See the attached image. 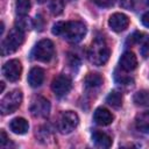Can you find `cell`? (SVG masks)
Returning a JSON list of instances; mask_svg holds the SVG:
<instances>
[{"label":"cell","mask_w":149,"mask_h":149,"mask_svg":"<svg viewBox=\"0 0 149 149\" xmlns=\"http://www.w3.org/2000/svg\"><path fill=\"white\" fill-rule=\"evenodd\" d=\"M54 35L62 36L70 42L77 43L83 40L86 34V27L80 21H61L54 24L51 29Z\"/></svg>","instance_id":"6da1fadb"},{"label":"cell","mask_w":149,"mask_h":149,"mask_svg":"<svg viewBox=\"0 0 149 149\" xmlns=\"http://www.w3.org/2000/svg\"><path fill=\"white\" fill-rule=\"evenodd\" d=\"M109 48L107 47L106 42L101 38H95L87 52L88 59L92 64L97 65V66H101L104 64L107 63L108 58H109Z\"/></svg>","instance_id":"7a4b0ae2"},{"label":"cell","mask_w":149,"mask_h":149,"mask_svg":"<svg viewBox=\"0 0 149 149\" xmlns=\"http://www.w3.org/2000/svg\"><path fill=\"white\" fill-rule=\"evenodd\" d=\"M23 41H24V31L19 29L17 27L12 28L10 31L8 33V35L6 36V38L1 43V54H2V56L15 52L21 47Z\"/></svg>","instance_id":"3957f363"},{"label":"cell","mask_w":149,"mask_h":149,"mask_svg":"<svg viewBox=\"0 0 149 149\" xmlns=\"http://www.w3.org/2000/svg\"><path fill=\"white\" fill-rule=\"evenodd\" d=\"M55 55V45L52 43V41L45 38V40H41L40 42H37V44L34 47L33 51H31V56L34 59L43 62V63H48L52 59Z\"/></svg>","instance_id":"277c9868"},{"label":"cell","mask_w":149,"mask_h":149,"mask_svg":"<svg viewBox=\"0 0 149 149\" xmlns=\"http://www.w3.org/2000/svg\"><path fill=\"white\" fill-rule=\"evenodd\" d=\"M22 92L20 90H14L9 93H7L1 102H0V112L2 115H7V114H12L14 113L22 102Z\"/></svg>","instance_id":"5b68a950"},{"label":"cell","mask_w":149,"mask_h":149,"mask_svg":"<svg viewBox=\"0 0 149 149\" xmlns=\"http://www.w3.org/2000/svg\"><path fill=\"white\" fill-rule=\"evenodd\" d=\"M29 111L35 118H47L50 113V102L44 97L36 95L31 100Z\"/></svg>","instance_id":"8992f818"},{"label":"cell","mask_w":149,"mask_h":149,"mask_svg":"<svg viewBox=\"0 0 149 149\" xmlns=\"http://www.w3.org/2000/svg\"><path fill=\"white\" fill-rule=\"evenodd\" d=\"M78 123H79L78 115L72 111H66V112H63L59 118L58 128H59L61 133L69 134L78 126Z\"/></svg>","instance_id":"52a82bcc"},{"label":"cell","mask_w":149,"mask_h":149,"mask_svg":"<svg viewBox=\"0 0 149 149\" xmlns=\"http://www.w3.org/2000/svg\"><path fill=\"white\" fill-rule=\"evenodd\" d=\"M2 73L9 81H17L22 73V65L19 59H10L2 66Z\"/></svg>","instance_id":"ba28073f"},{"label":"cell","mask_w":149,"mask_h":149,"mask_svg":"<svg viewBox=\"0 0 149 149\" xmlns=\"http://www.w3.org/2000/svg\"><path fill=\"white\" fill-rule=\"evenodd\" d=\"M71 87H72L71 79L65 74L57 76L52 80V84H51V90L57 97H63V95L68 94L70 92Z\"/></svg>","instance_id":"9c48e42d"},{"label":"cell","mask_w":149,"mask_h":149,"mask_svg":"<svg viewBox=\"0 0 149 149\" xmlns=\"http://www.w3.org/2000/svg\"><path fill=\"white\" fill-rule=\"evenodd\" d=\"M108 26L112 30L120 33L127 29V27L129 26V19L123 13H114L108 20Z\"/></svg>","instance_id":"30bf717a"},{"label":"cell","mask_w":149,"mask_h":149,"mask_svg":"<svg viewBox=\"0 0 149 149\" xmlns=\"http://www.w3.org/2000/svg\"><path fill=\"white\" fill-rule=\"evenodd\" d=\"M114 116L113 114L107 109V108H104V107H99L94 111V114H93V121L99 125V126H108L112 123Z\"/></svg>","instance_id":"8fae6325"},{"label":"cell","mask_w":149,"mask_h":149,"mask_svg":"<svg viewBox=\"0 0 149 149\" xmlns=\"http://www.w3.org/2000/svg\"><path fill=\"white\" fill-rule=\"evenodd\" d=\"M119 64H120V68L123 71H128L129 72V71H133V70L136 69V66H137V58L134 55V52L126 51L120 57Z\"/></svg>","instance_id":"7c38bea8"},{"label":"cell","mask_w":149,"mask_h":149,"mask_svg":"<svg viewBox=\"0 0 149 149\" xmlns=\"http://www.w3.org/2000/svg\"><path fill=\"white\" fill-rule=\"evenodd\" d=\"M44 77H45V72L42 68L40 66H35L29 71L28 74V84L31 87H38L43 84L44 81Z\"/></svg>","instance_id":"4fadbf2b"},{"label":"cell","mask_w":149,"mask_h":149,"mask_svg":"<svg viewBox=\"0 0 149 149\" xmlns=\"http://www.w3.org/2000/svg\"><path fill=\"white\" fill-rule=\"evenodd\" d=\"M92 141L95 147L107 149L112 146V139L109 135H107L104 132H94L92 135Z\"/></svg>","instance_id":"5bb4252c"},{"label":"cell","mask_w":149,"mask_h":149,"mask_svg":"<svg viewBox=\"0 0 149 149\" xmlns=\"http://www.w3.org/2000/svg\"><path fill=\"white\" fill-rule=\"evenodd\" d=\"M9 128L13 133L19 134V135H23L28 132L29 129V123L26 119L23 118H15L9 122Z\"/></svg>","instance_id":"9a60e30c"},{"label":"cell","mask_w":149,"mask_h":149,"mask_svg":"<svg viewBox=\"0 0 149 149\" xmlns=\"http://www.w3.org/2000/svg\"><path fill=\"white\" fill-rule=\"evenodd\" d=\"M135 126L140 132L149 134V112L137 114L135 118Z\"/></svg>","instance_id":"2e32d148"},{"label":"cell","mask_w":149,"mask_h":149,"mask_svg":"<svg viewBox=\"0 0 149 149\" xmlns=\"http://www.w3.org/2000/svg\"><path fill=\"white\" fill-rule=\"evenodd\" d=\"M84 83H85L86 87L94 88L102 84V77L99 73H87L84 79Z\"/></svg>","instance_id":"e0dca14e"},{"label":"cell","mask_w":149,"mask_h":149,"mask_svg":"<svg viewBox=\"0 0 149 149\" xmlns=\"http://www.w3.org/2000/svg\"><path fill=\"white\" fill-rule=\"evenodd\" d=\"M133 100L137 106H149V91L141 90L136 92L133 97Z\"/></svg>","instance_id":"ac0fdd59"},{"label":"cell","mask_w":149,"mask_h":149,"mask_svg":"<svg viewBox=\"0 0 149 149\" xmlns=\"http://www.w3.org/2000/svg\"><path fill=\"white\" fill-rule=\"evenodd\" d=\"M15 27L26 31V30H29L30 28L34 27V22L29 17H27L26 15H19V17L15 20Z\"/></svg>","instance_id":"d6986e66"},{"label":"cell","mask_w":149,"mask_h":149,"mask_svg":"<svg viewBox=\"0 0 149 149\" xmlns=\"http://www.w3.org/2000/svg\"><path fill=\"white\" fill-rule=\"evenodd\" d=\"M106 101H107V104L111 105L112 107L119 108V107H121V105H122V95H121V93H119V92H116V91H112V92L107 95Z\"/></svg>","instance_id":"ffe728a7"},{"label":"cell","mask_w":149,"mask_h":149,"mask_svg":"<svg viewBox=\"0 0 149 149\" xmlns=\"http://www.w3.org/2000/svg\"><path fill=\"white\" fill-rule=\"evenodd\" d=\"M30 1L29 0H16L15 1V12L17 15H27L30 10Z\"/></svg>","instance_id":"44dd1931"},{"label":"cell","mask_w":149,"mask_h":149,"mask_svg":"<svg viewBox=\"0 0 149 149\" xmlns=\"http://www.w3.org/2000/svg\"><path fill=\"white\" fill-rule=\"evenodd\" d=\"M64 9V2L62 0H50L49 1V10L52 15H59L63 13Z\"/></svg>","instance_id":"7402d4cb"},{"label":"cell","mask_w":149,"mask_h":149,"mask_svg":"<svg viewBox=\"0 0 149 149\" xmlns=\"http://www.w3.org/2000/svg\"><path fill=\"white\" fill-rule=\"evenodd\" d=\"M140 43H141L140 52L144 58H147L149 56V35H143Z\"/></svg>","instance_id":"603a6c76"},{"label":"cell","mask_w":149,"mask_h":149,"mask_svg":"<svg viewBox=\"0 0 149 149\" xmlns=\"http://www.w3.org/2000/svg\"><path fill=\"white\" fill-rule=\"evenodd\" d=\"M142 37H143V34H141V33L136 31V33H134L132 36H129V38H128V43H130V44L140 43V41H141V38H142Z\"/></svg>","instance_id":"cb8c5ba5"},{"label":"cell","mask_w":149,"mask_h":149,"mask_svg":"<svg viewBox=\"0 0 149 149\" xmlns=\"http://www.w3.org/2000/svg\"><path fill=\"white\" fill-rule=\"evenodd\" d=\"M115 79H116V81H119L121 84H129V83L133 81V79L130 77H127V76H123V74L122 76L118 74V72H115Z\"/></svg>","instance_id":"d4e9b609"},{"label":"cell","mask_w":149,"mask_h":149,"mask_svg":"<svg viewBox=\"0 0 149 149\" xmlns=\"http://www.w3.org/2000/svg\"><path fill=\"white\" fill-rule=\"evenodd\" d=\"M119 5L125 9H132L134 6V0H119Z\"/></svg>","instance_id":"484cf974"},{"label":"cell","mask_w":149,"mask_h":149,"mask_svg":"<svg viewBox=\"0 0 149 149\" xmlns=\"http://www.w3.org/2000/svg\"><path fill=\"white\" fill-rule=\"evenodd\" d=\"M93 2L100 7H109L114 3V0H93Z\"/></svg>","instance_id":"4316f807"},{"label":"cell","mask_w":149,"mask_h":149,"mask_svg":"<svg viewBox=\"0 0 149 149\" xmlns=\"http://www.w3.org/2000/svg\"><path fill=\"white\" fill-rule=\"evenodd\" d=\"M8 142H9L8 136H7V134L5 133V130L2 129V130L0 132V146H1L2 148H5V147H6V143H8Z\"/></svg>","instance_id":"83f0119b"},{"label":"cell","mask_w":149,"mask_h":149,"mask_svg":"<svg viewBox=\"0 0 149 149\" xmlns=\"http://www.w3.org/2000/svg\"><path fill=\"white\" fill-rule=\"evenodd\" d=\"M69 61H70V65L74 66V65H79V59L76 55H69Z\"/></svg>","instance_id":"f1b7e54d"},{"label":"cell","mask_w":149,"mask_h":149,"mask_svg":"<svg viewBox=\"0 0 149 149\" xmlns=\"http://www.w3.org/2000/svg\"><path fill=\"white\" fill-rule=\"evenodd\" d=\"M141 20H142V23H143V26H144V27H147V28H149V12L144 13Z\"/></svg>","instance_id":"f546056e"},{"label":"cell","mask_w":149,"mask_h":149,"mask_svg":"<svg viewBox=\"0 0 149 149\" xmlns=\"http://www.w3.org/2000/svg\"><path fill=\"white\" fill-rule=\"evenodd\" d=\"M0 85H1V88H0V92H3V88H5V83H3V81H1V83H0Z\"/></svg>","instance_id":"4dcf8cb0"},{"label":"cell","mask_w":149,"mask_h":149,"mask_svg":"<svg viewBox=\"0 0 149 149\" xmlns=\"http://www.w3.org/2000/svg\"><path fill=\"white\" fill-rule=\"evenodd\" d=\"M36 1H37V2H38V3H43V2H44V1H45V0H36Z\"/></svg>","instance_id":"1f68e13d"},{"label":"cell","mask_w":149,"mask_h":149,"mask_svg":"<svg viewBox=\"0 0 149 149\" xmlns=\"http://www.w3.org/2000/svg\"><path fill=\"white\" fill-rule=\"evenodd\" d=\"M147 3H148V5H149V0H147Z\"/></svg>","instance_id":"d6a6232c"}]
</instances>
